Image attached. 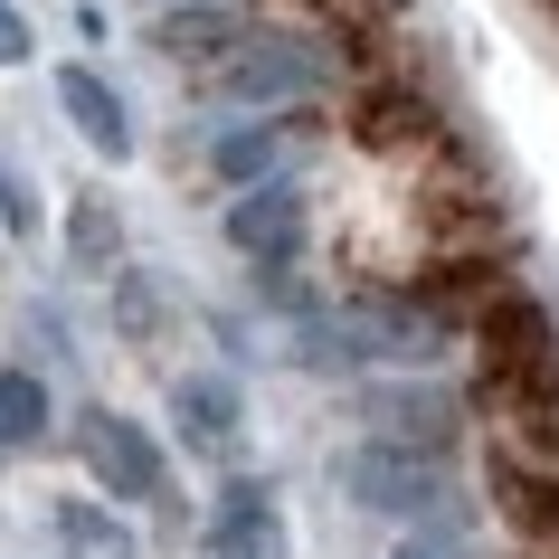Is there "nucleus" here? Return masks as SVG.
I'll use <instances>...</instances> for the list:
<instances>
[{"mask_svg": "<svg viewBox=\"0 0 559 559\" xmlns=\"http://www.w3.org/2000/svg\"><path fill=\"white\" fill-rule=\"evenodd\" d=\"M38 427V389L29 380H0V437H29Z\"/></svg>", "mask_w": 559, "mask_h": 559, "instance_id": "obj_3", "label": "nucleus"}, {"mask_svg": "<svg viewBox=\"0 0 559 559\" xmlns=\"http://www.w3.org/2000/svg\"><path fill=\"white\" fill-rule=\"evenodd\" d=\"M295 228V209L285 200H257V209H237V237H247V247H265V237H285Z\"/></svg>", "mask_w": 559, "mask_h": 559, "instance_id": "obj_4", "label": "nucleus"}, {"mask_svg": "<svg viewBox=\"0 0 559 559\" xmlns=\"http://www.w3.org/2000/svg\"><path fill=\"white\" fill-rule=\"evenodd\" d=\"M95 465H105L115 493H152V445L133 427H95Z\"/></svg>", "mask_w": 559, "mask_h": 559, "instance_id": "obj_1", "label": "nucleus"}, {"mask_svg": "<svg viewBox=\"0 0 559 559\" xmlns=\"http://www.w3.org/2000/svg\"><path fill=\"white\" fill-rule=\"evenodd\" d=\"M0 58H20V29H10V20H0Z\"/></svg>", "mask_w": 559, "mask_h": 559, "instance_id": "obj_5", "label": "nucleus"}, {"mask_svg": "<svg viewBox=\"0 0 559 559\" xmlns=\"http://www.w3.org/2000/svg\"><path fill=\"white\" fill-rule=\"evenodd\" d=\"M67 105H76V123H86L95 143H115V152H123V115L105 105V86H95V76H67Z\"/></svg>", "mask_w": 559, "mask_h": 559, "instance_id": "obj_2", "label": "nucleus"}]
</instances>
